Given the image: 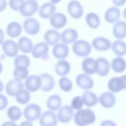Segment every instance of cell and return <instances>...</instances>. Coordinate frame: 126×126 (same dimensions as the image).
Here are the masks:
<instances>
[{
    "label": "cell",
    "mask_w": 126,
    "mask_h": 126,
    "mask_svg": "<svg viewBox=\"0 0 126 126\" xmlns=\"http://www.w3.org/2000/svg\"><path fill=\"white\" fill-rule=\"evenodd\" d=\"M120 16V9L117 7L112 6L106 10L104 14V18L108 23H114L119 19Z\"/></svg>",
    "instance_id": "obj_23"
},
{
    "label": "cell",
    "mask_w": 126,
    "mask_h": 126,
    "mask_svg": "<svg viewBox=\"0 0 126 126\" xmlns=\"http://www.w3.org/2000/svg\"><path fill=\"white\" fill-rule=\"evenodd\" d=\"M83 102L81 96L77 95L75 96L71 100V107L73 109L79 110L81 109L83 106Z\"/></svg>",
    "instance_id": "obj_40"
},
{
    "label": "cell",
    "mask_w": 126,
    "mask_h": 126,
    "mask_svg": "<svg viewBox=\"0 0 126 126\" xmlns=\"http://www.w3.org/2000/svg\"><path fill=\"white\" fill-rule=\"evenodd\" d=\"M98 101L102 106L106 108L113 107L116 103L114 95L109 92L102 93L98 98Z\"/></svg>",
    "instance_id": "obj_16"
},
{
    "label": "cell",
    "mask_w": 126,
    "mask_h": 126,
    "mask_svg": "<svg viewBox=\"0 0 126 126\" xmlns=\"http://www.w3.org/2000/svg\"><path fill=\"white\" fill-rule=\"evenodd\" d=\"M123 15H124V18L126 20V7L124 9V10L123 11Z\"/></svg>",
    "instance_id": "obj_50"
},
{
    "label": "cell",
    "mask_w": 126,
    "mask_h": 126,
    "mask_svg": "<svg viewBox=\"0 0 126 126\" xmlns=\"http://www.w3.org/2000/svg\"><path fill=\"white\" fill-rule=\"evenodd\" d=\"M75 81L79 88L86 90L92 89L94 85L92 78L89 75L84 73L78 75L76 77Z\"/></svg>",
    "instance_id": "obj_13"
},
{
    "label": "cell",
    "mask_w": 126,
    "mask_h": 126,
    "mask_svg": "<svg viewBox=\"0 0 126 126\" xmlns=\"http://www.w3.org/2000/svg\"><path fill=\"white\" fill-rule=\"evenodd\" d=\"M14 64L15 67L24 66L28 67L30 64V60L28 56L25 55H20L15 58Z\"/></svg>",
    "instance_id": "obj_38"
},
{
    "label": "cell",
    "mask_w": 126,
    "mask_h": 126,
    "mask_svg": "<svg viewBox=\"0 0 126 126\" xmlns=\"http://www.w3.org/2000/svg\"><path fill=\"white\" fill-rule=\"evenodd\" d=\"M1 126H18L13 121H6L3 123Z\"/></svg>",
    "instance_id": "obj_45"
},
{
    "label": "cell",
    "mask_w": 126,
    "mask_h": 126,
    "mask_svg": "<svg viewBox=\"0 0 126 126\" xmlns=\"http://www.w3.org/2000/svg\"><path fill=\"white\" fill-rule=\"evenodd\" d=\"M73 116V109L68 105H65L61 106L58 112L57 118L58 120L62 123L69 122Z\"/></svg>",
    "instance_id": "obj_8"
},
{
    "label": "cell",
    "mask_w": 126,
    "mask_h": 126,
    "mask_svg": "<svg viewBox=\"0 0 126 126\" xmlns=\"http://www.w3.org/2000/svg\"><path fill=\"white\" fill-rule=\"evenodd\" d=\"M59 84L60 88L64 92H69L72 88V82L68 78L63 77L59 80Z\"/></svg>",
    "instance_id": "obj_39"
},
{
    "label": "cell",
    "mask_w": 126,
    "mask_h": 126,
    "mask_svg": "<svg viewBox=\"0 0 126 126\" xmlns=\"http://www.w3.org/2000/svg\"><path fill=\"white\" fill-rule=\"evenodd\" d=\"M70 70L69 63L64 60H61L55 64V70L56 73L60 76H64L67 74Z\"/></svg>",
    "instance_id": "obj_28"
},
{
    "label": "cell",
    "mask_w": 126,
    "mask_h": 126,
    "mask_svg": "<svg viewBox=\"0 0 126 126\" xmlns=\"http://www.w3.org/2000/svg\"><path fill=\"white\" fill-rule=\"evenodd\" d=\"M48 51V44L45 42H40L33 46L32 50V54L35 58H41L44 60H47L49 58Z\"/></svg>",
    "instance_id": "obj_5"
},
{
    "label": "cell",
    "mask_w": 126,
    "mask_h": 126,
    "mask_svg": "<svg viewBox=\"0 0 126 126\" xmlns=\"http://www.w3.org/2000/svg\"><path fill=\"white\" fill-rule=\"evenodd\" d=\"M13 76L16 79L24 80L28 78L29 70L28 67L24 66H18L15 67L13 70Z\"/></svg>",
    "instance_id": "obj_36"
},
{
    "label": "cell",
    "mask_w": 126,
    "mask_h": 126,
    "mask_svg": "<svg viewBox=\"0 0 126 126\" xmlns=\"http://www.w3.org/2000/svg\"><path fill=\"white\" fill-rule=\"evenodd\" d=\"M86 22L88 26L92 29L97 28L100 24V21L98 16L94 12H89L85 17Z\"/></svg>",
    "instance_id": "obj_34"
},
{
    "label": "cell",
    "mask_w": 126,
    "mask_h": 126,
    "mask_svg": "<svg viewBox=\"0 0 126 126\" xmlns=\"http://www.w3.org/2000/svg\"><path fill=\"white\" fill-rule=\"evenodd\" d=\"M7 115L8 118L14 122L18 120L21 117L22 112L19 107L15 105H12L8 108L7 110Z\"/></svg>",
    "instance_id": "obj_35"
},
{
    "label": "cell",
    "mask_w": 126,
    "mask_h": 126,
    "mask_svg": "<svg viewBox=\"0 0 126 126\" xmlns=\"http://www.w3.org/2000/svg\"><path fill=\"white\" fill-rule=\"evenodd\" d=\"M91 44L85 40H77L72 45L73 52L75 55L79 57L88 56L91 53Z\"/></svg>",
    "instance_id": "obj_2"
},
{
    "label": "cell",
    "mask_w": 126,
    "mask_h": 126,
    "mask_svg": "<svg viewBox=\"0 0 126 126\" xmlns=\"http://www.w3.org/2000/svg\"><path fill=\"white\" fill-rule=\"evenodd\" d=\"M7 3L5 0H0V12L3 11L6 7Z\"/></svg>",
    "instance_id": "obj_44"
},
{
    "label": "cell",
    "mask_w": 126,
    "mask_h": 126,
    "mask_svg": "<svg viewBox=\"0 0 126 126\" xmlns=\"http://www.w3.org/2000/svg\"><path fill=\"white\" fill-rule=\"evenodd\" d=\"M44 40L47 44L56 45L61 38V35L58 31L54 29L47 30L44 35Z\"/></svg>",
    "instance_id": "obj_24"
},
{
    "label": "cell",
    "mask_w": 126,
    "mask_h": 126,
    "mask_svg": "<svg viewBox=\"0 0 126 126\" xmlns=\"http://www.w3.org/2000/svg\"><path fill=\"white\" fill-rule=\"evenodd\" d=\"M41 81V89L44 92L51 91L54 87L55 81L53 76L47 73H43L39 75Z\"/></svg>",
    "instance_id": "obj_21"
},
{
    "label": "cell",
    "mask_w": 126,
    "mask_h": 126,
    "mask_svg": "<svg viewBox=\"0 0 126 126\" xmlns=\"http://www.w3.org/2000/svg\"><path fill=\"white\" fill-rule=\"evenodd\" d=\"M23 1L24 0H10L9 1V5L12 9L15 11H18L20 10Z\"/></svg>",
    "instance_id": "obj_41"
},
{
    "label": "cell",
    "mask_w": 126,
    "mask_h": 126,
    "mask_svg": "<svg viewBox=\"0 0 126 126\" xmlns=\"http://www.w3.org/2000/svg\"><path fill=\"white\" fill-rule=\"evenodd\" d=\"M52 54L58 59H63L68 55L69 49L64 43H57L52 48Z\"/></svg>",
    "instance_id": "obj_20"
},
{
    "label": "cell",
    "mask_w": 126,
    "mask_h": 126,
    "mask_svg": "<svg viewBox=\"0 0 126 126\" xmlns=\"http://www.w3.org/2000/svg\"><path fill=\"white\" fill-rule=\"evenodd\" d=\"M19 126H33L31 122L29 121H24L22 122Z\"/></svg>",
    "instance_id": "obj_46"
},
{
    "label": "cell",
    "mask_w": 126,
    "mask_h": 126,
    "mask_svg": "<svg viewBox=\"0 0 126 126\" xmlns=\"http://www.w3.org/2000/svg\"><path fill=\"white\" fill-rule=\"evenodd\" d=\"M56 114L51 111H46L41 114L39 123L40 126H56L58 123Z\"/></svg>",
    "instance_id": "obj_7"
},
{
    "label": "cell",
    "mask_w": 126,
    "mask_h": 126,
    "mask_svg": "<svg viewBox=\"0 0 126 126\" xmlns=\"http://www.w3.org/2000/svg\"><path fill=\"white\" fill-rule=\"evenodd\" d=\"M23 28L28 34L34 35L38 32L40 29V25L36 19L33 18H29L24 21Z\"/></svg>",
    "instance_id": "obj_15"
},
{
    "label": "cell",
    "mask_w": 126,
    "mask_h": 126,
    "mask_svg": "<svg viewBox=\"0 0 126 126\" xmlns=\"http://www.w3.org/2000/svg\"><path fill=\"white\" fill-rule=\"evenodd\" d=\"M114 36L118 39H123L126 36V22L121 21L116 22L113 27Z\"/></svg>",
    "instance_id": "obj_25"
},
{
    "label": "cell",
    "mask_w": 126,
    "mask_h": 126,
    "mask_svg": "<svg viewBox=\"0 0 126 126\" xmlns=\"http://www.w3.org/2000/svg\"><path fill=\"white\" fill-rule=\"evenodd\" d=\"M96 119L94 113L90 109L77 110L74 115V121L78 126H86L93 124Z\"/></svg>",
    "instance_id": "obj_1"
},
{
    "label": "cell",
    "mask_w": 126,
    "mask_h": 126,
    "mask_svg": "<svg viewBox=\"0 0 126 126\" xmlns=\"http://www.w3.org/2000/svg\"><path fill=\"white\" fill-rule=\"evenodd\" d=\"M126 0H113L112 2L116 5V6H121L123 5L125 2Z\"/></svg>",
    "instance_id": "obj_47"
},
{
    "label": "cell",
    "mask_w": 126,
    "mask_h": 126,
    "mask_svg": "<svg viewBox=\"0 0 126 126\" xmlns=\"http://www.w3.org/2000/svg\"><path fill=\"white\" fill-rule=\"evenodd\" d=\"M3 89V85L2 81L0 80V93L1 92V91H2Z\"/></svg>",
    "instance_id": "obj_49"
},
{
    "label": "cell",
    "mask_w": 126,
    "mask_h": 126,
    "mask_svg": "<svg viewBox=\"0 0 126 126\" xmlns=\"http://www.w3.org/2000/svg\"><path fill=\"white\" fill-rule=\"evenodd\" d=\"M62 99L60 95L53 94L50 96L47 100L46 105L50 111H55L61 107Z\"/></svg>",
    "instance_id": "obj_29"
},
{
    "label": "cell",
    "mask_w": 126,
    "mask_h": 126,
    "mask_svg": "<svg viewBox=\"0 0 126 126\" xmlns=\"http://www.w3.org/2000/svg\"><path fill=\"white\" fill-rule=\"evenodd\" d=\"M8 100L7 97L2 94H0V111L4 110L7 107Z\"/></svg>",
    "instance_id": "obj_42"
},
{
    "label": "cell",
    "mask_w": 126,
    "mask_h": 126,
    "mask_svg": "<svg viewBox=\"0 0 126 126\" xmlns=\"http://www.w3.org/2000/svg\"><path fill=\"white\" fill-rule=\"evenodd\" d=\"M67 22L66 16L63 13L57 12L50 17V23L51 26L56 29H61L65 26Z\"/></svg>",
    "instance_id": "obj_17"
},
{
    "label": "cell",
    "mask_w": 126,
    "mask_h": 126,
    "mask_svg": "<svg viewBox=\"0 0 126 126\" xmlns=\"http://www.w3.org/2000/svg\"><path fill=\"white\" fill-rule=\"evenodd\" d=\"M18 45L20 50L24 53L32 52L33 48V44L32 40L26 36H23L19 38Z\"/></svg>",
    "instance_id": "obj_32"
},
{
    "label": "cell",
    "mask_w": 126,
    "mask_h": 126,
    "mask_svg": "<svg viewBox=\"0 0 126 126\" xmlns=\"http://www.w3.org/2000/svg\"><path fill=\"white\" fill-rule=\"evenodd\" d=\"M111 49L113 52L118 56H123L126 54V43L122 40H117L114 41Z\"/></svg>",
    "instance_id": "obj_31"
},
{
    "label": "cell",
    "mask_w": 126,
    "mask_h": 126,
    "mask_svg": "<svg viewBox=\"0 0 126 126\" xmlns=\"http://www.w3.org/2000/svg\"><path fill=\"white\" fill-rule=\"evenodd\" d=\"M108 88L113 93L126 89V75L111 78L108 82Z\"/></svg>",
    "instance_id": "obj_3"
},
{
    "label": "cell",
    "mask_w": 126,
    "mask_h": 126,
    "mask_svg": "<svg viewBox=\"0 0 126 126\" xmlns=\"http://www.w3.org/2000/svg\"><path fill=\"white\" fill-rule=\"evenodd\" d=\"M4 40V33L3 31L0 29V45L3 43V41Z\"/></svg>",
    "instance_id": "obj_48"
},
{
    "label": "cell",
    "mask_w": 126,
    "mask_h": 126,
    "mask_svg": "<svg viewBox=\"0 0 126 126\" xmlns=\"http://www.w3.org/2000/svg\"><path fill=\"white\" fill-rule=\"evenodd\" d=\"M110 64L108 60L103 57L95 60V73L100 76H105L109 73Z\"/></svg>",
    "instance_id": "obj_10"
},
{
    "label": "cell",
    "mask_w": 126,
    "mask_h": 126,
    "mask_svg": "<svg viewBox=\"0 0 126 126\" xmlns=\"http://www.w3.org/2000/svg\"><path fill=\"white\" fill-rule=\"evenodd\" d=\"M23 88L24 85L22 81L15 78L7 82L5 86V92L8 95L14 96L20 90L23 89Z\"/></svg>",
    "instance_id": "obj_12"
},
{
    "label": "cell",
    "mask_w": 126,
    "mask_h": 126,
    "mask_svg": "<svg viewBox=\"0 0 126 126\" xmlns=\"http://www.w3.org/2000/svg\"><path fill=\"white\" fill-rule=\"evenodd\" d=\"M38 3L35 0H30L24 1L20 9L21 14L25 17H30L33 15L37 10Z\"/></svg>",
    "instance_id": "obj_6"
},
{
    "label": "cell",
    "mask_w": 126,
    "mask_h": 126,
    "mask_svg": "<svg viewBox=\"0 0 126 126\" xmlns=\"http://www.w3.org/2000/svg\"><path fill=\"white\" fill-rule=\"evenodd\" d=\"M92 46L96 50L105 51L109 50L111 47L110 41L104 37H96L92 41Z\"/></svg>",
    "instance_id": "obj_18"
},
{
    "label": "cell",
    "mask_w": 126,
    "mask_h": 126,
    "mask_svg": "<svg viewBox=\"0 0 126 126\" xmlns=\"http://www.w3.org/2000/svg\"><path fill=\"white\" fill-rule=\"evenodd\" d=\"M82 68L87 75H92L95 73V60L91 57L85 58L82 63Z\"/></svg>",
    "instance_id": "obj_26"
},
{
    "label": "cell",
    "mask_w": 126,
    "mask_h": 126,
    "mask_svg": "<svg viewBox=\"0 0 126 126\" xmlns=\"http://www.w3.org/2000/svg\"><path fill=\"white\" fill-rule=\"evenodd\" d=\"M67 11L69 15L74 19H79L83 14V8L78 1H70L67 4Z\"/></svg>",
    "instance_id": "obj_9"
},
{
    "label": "cell",
    "mask_w": 126,
    "mask_h": 126,
    "mask_svg": "<svg viewBox=\"0 0 126 126\" xmlns=\"http://www.w3.org/2000/svg\"><path fill=\"white\" fill-rule=\"evenodd\" d=\"M100 126H117V125L113 121L109 120H104L102 121Z\"/></svg>",
    "instance_id": "obj_43"
},
{
    "label": "cell",
    "mask_w": 126,
    "mask_h": 126,
    "mask_svg": "<svg viewBox=\"0 0 126 126\" xmlns=\"http://www.w3.org/2000/svg\"><path fill=\"white\" fill-rule=\"evenodd\" d=\"M111 66L115 72L121 73L126 69V62L124 59L121 57H117L113 59Z\"/></svg>",
    "instance_id": "obj_33"
},
{
    "label": "cell",
    "mask_w": 126,
    "mask_h": 126,
    "mask_svg": "<svg viewBox=\"0 0 126 126\" xmlns=\"http://www.w3.org/2000/svg\"><path fill=\"white\" fill-rule=\"evenodd\" d=\"M81 97L84 104L88 107H92L96 105L98 100L97 95L90 91H85Z\"/></svg>",
    "instance_id": "obj_27"
},
{
    "label": "cell",
    "mask_w": 126,
    "mask_h": 126,
    "mask_svg": "<svg viewBox=\"0 0 126 126\" xmlns=\"http://www.w3.org/2000/svg\"><path fill=\"white\" fill-rule=\"evenodd\" d=\"M16 101L22 104L27 103L30 100L31 96L29 92L27 90L22 89L15 95Z\"/></svg>",
    "instance_id": "obj_37"
},
{
    "label": "cell",
    "mask_w": 126,
    "mask_h": 126,
    "mask_svg": "<svg viewBox=\"0 0 126 126\" xmlns=\"http://www.w3.org/2000/svg\"><path fill=\"white\" fill-rule=\"evenodd\" d=\"M40 106L35 103H31L25 107L23 111L24 117L27 121L32 122L36 120L41 116Z\"/></svg>",
    "instance_id": "obj_4"
},
{
    "label": "cell",
    "mask_w": 126,
    "mask_h": 126,
    "mask_svg": "<svg viewBox=\"0 0 126 126\" xmlns=\"http://www.w3.org/2000/svg\"><path fill=\"white\" fill-rule=\"evenodd\" d=\"M22 31L21 25L17 22H12L8 24L6 28V32L8 36L15 38L19 36Z\"/></svg>",
    "instance_id": "obj_30"
},
{
    "label": "cell",
    "mask_w": 126,
    "mask_h": 126,
    "mask_svg": "<svg viewBox=\"0 0 126 126\" xmlns=\"http://www.w3.org/2000/svg\"><path fill=\"white\" fill-rule=\"evenodd\" d=\"M25 86L29 92L37 91L41 86V81L39 76L32 75L28 77L25 82Z\"/></svg>",
    "instance_id": "obj_14"
},
{
    "label": "cell",
    "mask_w": 126,
    "mask_h": 126,
    "mask_svg": "<svg viewBox=\"0 0 126 126\" xmlns=\"http://www.w3.org/2000/svg\"><path fill=\"white\" fill-rule=\"evenodd\" d=\"M2 70H3V65L1 64V63L0 62V74L2 72Z\"/></svg>",
    "instance_id": "obj_51"
},
{
    "label": "cell",
    "mask_w": 126,
    "mask_h": 126,
    "mask_svg": "<svg viewBox=\"0 0 126 126\" xmlns=\"http://www.w3.org/2000/svg\"><path fill=\"white\" fill-rule=\"evenodd\" d=\"M77 32L71 28L64 30L61 35V39L65 44H71L74 42L78 38Z\"/></svg>",
    "instance_id": "obj_19"
},
{
    "label": "cell",
    "mask_w": 126,
    "mask_h": 126,
    "mask_svg": "<svg viewBox=\"0 0 126 126\" xmlns=\"http://www.w3.org/2000/svg\"><path fill=\"white\" fill-rule=\"evenodd\" d=\"M56 10V6L53 2H47L40 7L39 14L42 18L48 19L54 14Z\"/></svg>",
    "instance_id": "obj_22"
},
{
    "label": "cell",
    "mask_w": 126,
    "mask_h": 126,
    "mask_svg": "<svg viewBox=\"0 0 126 126\" xmlns=\"http://www.w3.org/2000/svg\"><path fill=\"white\" fill-rule=\"evenodd\" d=\"M2 48L4 54L7 57L16 56L19 52V47L17 43L12 40H6L2 44Z\"/></svg>",
    "instance_id": "obj_11"
}]
</instances>
